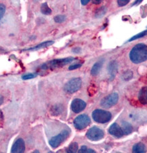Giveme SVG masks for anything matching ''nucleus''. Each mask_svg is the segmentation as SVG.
I'll list each match as a JSON object with an SVG mask.
<instances>
[{
  "mask_svg": "<svg viewBox=\"0 0 147 153\" xmlns=\"http://www.w3.org/2000/svg\"><path fill=\"white\" fill-rule=\"evenodd\" d=\"M129 59L132 63L139 64L147 60V45L145 44H138L134 46L129 53Z\"/></svg>",
  "mask_w": 147,
  "mask_h": 153,
  "instance_id": "f257e3e1",
  "label": "nucleus"
},
{
  "mask_svg": "<svg viewBox=\"0 0 147 153\" xmlns=\"http://www.w3.org/2000/svg\"><path fill=\"white\" fill-rule=\"evenodd\" d=\"M74 60V58L73 57H68L65 59H55L44 63L42 65H41L40 68L42 70H53V69L63 67V66L68 65Z\"/></svg>",
  "mask_w": 147,
  "mask_h": 153,
  "instance_id": "f03ea898",
  "label": "nucleus"
},
{
  "mask_svg": "<svg viewBox=\"0 0 147 153\" xmlns=\"http://www.w3.org/2000/svg\"><path fill=\"white\" fill-rule=\"evenodd\" d=\"M92 117L95 122L99 123H106L111 119L112 114L108 111L97 109L93 112Z\"/></svg>",
  "mask_w": 147,
  "mask_h": 153,
  "instance_id": "7ed1b4c3",
  "label": "nucleus"
},
{
  "mask_svg": "<svg viewBox=\"0 0 147 153\" xmlns=\"http://www.w3.org/2000/svg\"><path fill=\"white\" fill-rule=\"evenodd\" d=\"M82 85V80L80 78H74L65 84L64 91L66 93H74L80 89Z\"/></svg>",
  "mask_w": 147,
  "mask_h": 153,
  "instance_id": "20e7f679",
  "label": "nucleus"
},
{
  "mask_svg": "<svg viewBox=\"0 0 147 153\" xmlns=\"http://www.w3.org/2000/svg\"><path fill=\"white\" fill-rule=\"evenodd\" d=\"M70 132L68 130H63L61 134H58L56 136L51 138L49 141V144L50 145L51 147L53 149L57 148L59 146H60L61 143L67 139L68 137L69 136Z\"/></svg>",
  "mask_w": 147,
  "mask_h": 153,
  "instance_id": "39448f33",
  "label": "nucleus"
},
{
  "mask_svg": "<svg viewBox=\"0 0 147 153\" xmlns=\"http://www.w3.org/2000/svg\"><path fill=\"white\" fill-rule=\"evenodd\" d=\"M91 123L90 118L86 114H82L77 117L74 120V125L78 130H82Z\"/></svg>",
  "mask_w": 147,
  "mask_h": 153,
  "instance_id": "423d86ee",
  "label": "nucleus"
},
{
  "mask_svg": "<svg viewBox=\"0 0 147 153\" xmlns=\"http://www.w3.org/2000/svg\"><path fill=\"white\" fill-rule=\"evenodd\" d=\"M104 131L97 127H93L87 133V137L91 141H98L104 137Z\"/></svg>",
  "mask_w": 147,
  "mask_h": 153,
  "instance_id": "0eeeda50",
  "label": "nucleus"
},
{
  "mask_svg": "<svg viewBox=\"0 0 147 153\" xmlns=\"http://www.w3.org/2000/svg\"><path fill=\"white\" fill-rule=\"evenodd\" d=\"M118 94L116 93H113L103 99L101 102V105L104 108H110L115 104H117V103L118 102Z\"/></svg>",
  "mask_w": 147,
  "mask_h": 153,
  "instance_id": "6e6552de",
  "label": "nucleus"
},
{
  "mask_svg": "<svg viewBox=\"0 0 147 153\" xmlns=\"http://www.w3.org/2000/svg\"><path fill=\"white\" fill-rule=\"evenodd\" d=\"M86 103L80 99H75L74 100L71 104V109L74 113H79L86 108Z\"/></svg>",
  "mask_w": 147,
  "mask_h": 153,
  "instance_id": "1a4fd4ad",
  "label": "nucleus"
},
{
  "mask_svg": "<svg viewBox=\"0 0 147 153\" xmlns=\"http://www.w3.org/2000/svg\"><path fill=\"white\" fill-rule=\"evenodd\" d=\"M25 150V144L23 139L19 138L14 143L12 147L11 152L12 153H23Z\"/></svg>",
  "mask_w": 147,
  "mask_h": 153,
  "instance_id": "9d476101",
  "label": "nucleus"
},
{
  "mask_svg": "<svg viewBox=\"0 0 147 153\" xmlns=\"http://www.w3.org/2000/svg\"><path fill=\"white\" fill-rule=\"evenodd\" d=\"M108 131L110 134L117 137H121L124 135L123 131L117 123H113L110 126Z\"/></svg>",
  "mask_w": 147,
  "mask_h": 153,
  "instance_id": "9b49d317",
  "label": "nucleus"
},
{
  "mask_svg": "<svg viewBox=\"0 0 147 153\" xmlns=\"http://www.w3.org/2000/svg\"><path fill=\"white\" fill-rule=\"evenodd\" d=\"M138 100L142 104H147V86H144V87L142 88L141 90L140 91L138 94Z\"/></svg>",
  "mask_w": 147,
  "mask_h": 153,
  "instance_id": "f8f14e48",
  "label": "nucleus"
},
{
  "mask_svg": "<svg viewBox=\"0 0 147 153\" xmlns=\"http://www.w3.org/2000/svg\"><path fill=\"white\" fill-rule=\"evenodd\" d=\"M117 70H118V64L115 61H111L109 63L108 67V70L109 74L112 78H114V76H116Z\"/></svg>",
  "mask_w": 147,
  "mask_h": 153,
  "instance_id": "ddd939ff",
  "label": "nucleus"
},
{
  "mask_svg": "<svg viewBox=\"0 0 147 153\" xmlns=\"http://www.w3.org/2000/svg\"><path fill=\"white\" fill-rule=\"evenodd\" d=\"M103 63H104V61H97V63H95L94 66H93L91 68V74L92 76H97L99 72L101 70V69L102 68Z\"/></svg>",
  "mask_w": 147,
  "mask_h": 153,
  "instance_id": "4468645a",
  "label": "nucleus"
},
{
  "mask_svg": "<svg viewBox=\"0 0 147 153\" xmlns=\"http://www.w3.org/2000/svg\"><path fill=\"white\" fill-rule=\"evenodd\" d=\"M54 44V42L53 41H46V42H42V43H41L40 44H38V45L34 46V47L25 49V50H24V51H38V50H40V49L46 48V47H47V46L52 45V44Z\"/></svg>",
  "mask_w": 147,
  "mask_h": 153,
  "instance_id": "2eb2a0df",
  "label": "nucleus"
},
{
  "mask_svg": "<svg viewBox=\"0 0 147 153\" xmlns=\"http://www.w3.org/2000/svg\"><path fill=\"white\" fill-rule=\"evenodd\" d=\"M133 152L136 153H141L146 152V147L143 143H138L133 147Z\"/></svg>",
  "mask_w": 147,
  "mask_h": 153,
  "instance_id": "dca6fc26",
  "label": "nucleus"
},
{
  "mask_svg": "<svg viewBox=\"0 0 147 153\" xmlns=\"http://www.w3.org/2000/svg\"><path fill=\"white\" fill-rule=\"evenodd\" d=\"M40 10L42 13L43 14H45V15H50L52 13V10L49 8V6L46 3H44L42 4Z\"/></svg>",
  "mask_w": 147,
  "mask_h": 153,
  "instance_id": "f3484780",
  "label": "nucleus"
},
{
  "mask_svg": "<svg viewBox=\"0 0 147 153\" xmlns=\"http://www.w3.org/2000/svg\"><path fill=\"white\" fill-rule=\"evenodd\" d=\"M122 131H123L124 134H129L132 131L131 125L127 122H123L122 124Z\"/></svg>",
  "mask_w": 147,
  "mask_h": 153,
  "instance_id": "a211bd4d",
  "label": "nucleus"
},
{
  "mask_svg": "<svg viewBox=\"0 0 147 153\" xmlns=\"http://www.w3.org/2000/svg\"><path fill=\"white\" fill-rule=\"evenodd\" d=\"M107 11V9L106 7L102 6L101 8L97 10L96 12H95V16L97 17V18H100L102 16H104Z\"/></svg>",
  "mask_w": 147,
  "mask_h": 153,
  "instance_id": "6ab92c4d",
  "label": "nucleus"
},
{
  "mask_svg": "<svg viewBox=\"0 0 147 153\" xmlns=\"http://www.w3.org/2000/svg\"><path fill=\"white\" fill-rule=\"evenodd\" d=\"M132 77H133V72H132V71L131 70L125 71L123 74H122V78L125 81L131 80Z\"/></svg>",
  "mask_w": 147,
  "mask_h": 153,
  "instance_id": "aec40b11",
  "label": "nucleus"
},
{
  "mask_svg": "<svg viewBox=\"0 0 147 153\" xmlns=\"http://www.w3.org/2000/svg\"><path fill=\"white\" fill-rule=\"evenodd\" d=\"M78 146L76 142H74L70 145L67 150L68 152H76L78 151Z\"/></svg>",
  "mask_w": 147,
  "mask_h": 153,
  "instance_id": "412c9836",
  "label": "nucleus"
},
{
  "mask_svg": "<svg viewBox=\"0 0 147 153\" xmlns=\"http://www.w3.org/2000/svg\"><path fill=\"white\" fill-rule=\"evenodd\" d=\"M146 35H147V30H145V31H144L143 32H141V33L137 34V35H136V36H134L133 38H131L130 39H129V42H131V41L136 40V39L143 38V37L145 36Z\"/></svg>",
  "mask_w": 147,
  "mask_h": 153,
  "instance_id": "4be33fe9",
  "label": "nucleus"
},
{
  "mask_svg": "<svg viewBox=\"0 0 147 153\" xmlns=\"http://www.w3.org/2000/svg\"><path fill=\"white\" fill-rule=\"evenodd\" d=\"M54 20H55V21L56 22V23H61L65 21V16L63 15H58V16L55 17Z\"/></svg>",
  "mask_w": 147,
  "mask_h": 153,
  "instance_id": "5701e85b",
  "label": "nucleus"
},
{
  "mask_svg": "<svg viewBox=\"0 0 147 153\" xmlns=\"http://www.w3.org/2000/svg\"><path fill=\"white\" fill-rule=\"evenodd\" d=\"M36 76V74H24L22 76V79L23 80H29V79L33 78Z\"/></svg>",
  "mask_w": 147,
  "mask_h": 153,
  "instance_id": "b1692460",
  "label": "nucleus"
},
{
  "mask_svg": "<svg viewBox=\"0 0 147 153\" xmlns=\"http://www.w3.org/2000/svg\"><path fill=\"white\" fill-rule=\"evenodd\" d=\"M129 1H130V0H117V4H118L119 6L123 7L128 4Z\"/></svg>",
  "mask_w": 147,
  "mask_h": 153,
  "instance_id": "393cba45",
  "label": "nucleus"
},
{
  "mask_svg": "<svg viewBox=\"0 0 147 153\" xmlns=\"http://www.w3.org/2000/svg\"><path fill=\"white\" fill-rule=\"evenodd\" d=\"M5 12H6V6L4 4H0V20L2 19V17L4 15Z\"/></svg>",
  "mask_w": 147,
  "mask_h": 153,
  "instance_id": "a878e982",
  "label": "nucleus"
},
{
  "mask_svg": "<svg viewBox=\"0 0 147 153\" xmlns=\"http://www.w3.org/2000/svg\"><path fill=\"white\" fill-rule=\"evenodd\" d=\"M95 152V150H92V149H87V147L85 146H83L81 147L80 150H78V152Z\"/></svg>",
  "mask_w": 147,
  "mask_h": 153,
  "instance_id": "bb28decb",
  "label": "nucleus"
},
{
  "mask_svg": "<svg viewBox=\"0 0 147 153\" xmlns=\"http://www.w3.org/2000/svg\"><path fill=\"white\" fill-rule=\"evenodd\" d=\"M81 64H75V65H70L69 67V70H76V69H78L81 67Z\"/></svg>",
  "mask_w": 147,
  "mask_h": 153,
  "instance_id": "cd10ccee",
  "label": "nucleus"
},
{
  "mask_svg": "<svg viewBox=\"0 0 147 153\" xmlns=\"http://www.w3.org/2000/svg\"><path fill=\"white\" fill-rule=\"evenodd\" d=\"M3 121H4V114H3V112H1V110H0V125L2 124Z\"/></svg>",
  "mask_w": 147,
  "mask_h": 153,
  "instance_id": "c85d7f7f",
  "label": "nucleus"
},
{
  "mask_svg": "<svg viewBox=\"0 0 147 153\" xmlns=\"http://www.w3.org/2000/svg\"><path fill=\"white\" fill-rule=\"evenodd\" d=\"M102 1H103V0H92V2H93V4H94L98 5V4H101Z\"/></svg>",
  "mask_w": 147,
  "mask_h": 153,
  "instance_id": "c756f323",
  "label": "nucleus"
},
{
  "mask_svg": "<svg viewBox=\"0 0 147 153\" xmlns=\"http://www.w3.org/2000/svg\"><path fill=\"white\" fill-rule=\"evenodd\" d=\"M91 1V0H80V1H81V4L83 6H85V5H87L89 4V2Z\"/></svg>",
  "mask_w": 147,
  "mask_h": 153,
  "instance_id": "7c9ffc66",
  "label": "nucleus"
},
{
  "mask_svg": "<svg viewBox=\"0 0 147 153\" xmlns=\"http://www.w3.org/2000/svg\"><path fill=\"white\" fill-rule=\"evenodd\" d=\"M80 48H74V49H73V53H79L80 52Z\"/></svg>",
  "mask_w": 147,
  "mask_h": 153,
  "instance_id": "2f4dec72",
  "label": "nucleus"
},
{
  "mask_svg": "<svg viewBox=\"0 0 147 153\" xmlns=\"http://www.w3.org/2000/svg\"><path fill=\"white\" fill-rule=\"evenodd\" d=\"M142 1H143V0H136L134 3L132 4V6H135V5H138L139 4H140Z\"/></svg>",
  "mask_w": 147,
  "mask_h": 153,
  "instance_id": "473e14b6",
  "label": "nucleus"
},
{
  "mask_svg": "<svg viewBox=\"0 0 147 153\" xmlns=\"http://www.w3.org/2000/svg\"><path fill=\"white\" fill-rule=\"evenodd\" d=\"M3 102H4V98H3V97H2V96L0 95V105H1L2 103H3Z\"/></svg>",
  "mask_w": 147,
  "mask_h": 153,
  "instance_id": "72a5a7b5",
  "label": "nucleus"
}]
</instances>
